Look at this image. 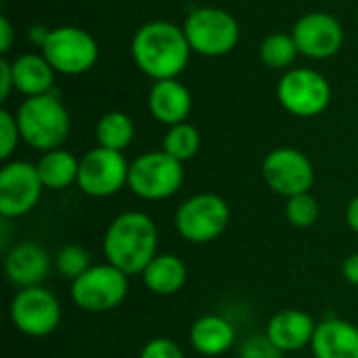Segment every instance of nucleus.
I'll return each mask as SVG.
<instances>
[{
  "mask_svg": "<svg viewBox=\"0 0 358 358\" xmlns=\"http://www.w3.org/2000/svg\"><path fill=\"white\" fill-rule=\"evenodd\" d=\"M294 42L304 57L329 59L344 42V31L340 21L329 13H308L294 25Z\"/></svg>",
  "mask_w": 358,
  "mask_h": 358,
  "instance_id": "nucleus-14",
  "label": "nucleus"
},
{
  "mask_svg": "<svg viewBox=\"0 0 358 358\" xmlns=\"http://www.w3.org/2000/svg\"><path fill=\"white\" fill-rule=\"evenodd\" d=\"M141 358H185L180 346L166 338H155L145 344Z\"/></svg>",
  "mask_w": 358,
  "mask_h": 358,
  "instance_id": "nucleus-30",
  "label": "nucleus"
},
{
  "mask_svg": "<svg viewBox=\"0 0 358 358\" xmlns=\"http://www.w3.org/2000/svg\"><path fill=\"white\" fill-rule=\"evenodd\" d=\"M191 344L199 355L206 357L224 355L235 344V327L218 315H206L193 323Z\"/></svg>",
  "mask_w": 358,
  "mask_h": 358,
  "instance_id": "nucleus-19",
  "label": "nucleus"
},
{
  "mask_svg": "<svg viewBox=\"0 0 358 358\" xmlns=\"http://www.w3.org/2000/svg\"><path fill=\"white\" fill-rule=\"evenodd\" d=\"M182 164L170 157L166 151H151L138 155L130 164L128 187L130 191L149 201L172 197L182 185Z\"/></svg>",
  "mask_w": 358,
  "mask_h": 358,
  "instance_id": "nucleus-4",
  "label": "nucleus"
},
{
  "mask_svg": "<svg viewBox=\"0 0 358 358\" xmlns=\"http://www.w3.org/2000/svg\"><path fill=\"white\" fill-rule=\"evenodd\" d=\"M346 222H348V227L358 233V195L348 203V208H346Z\"/></svg>",
  "mask_w": 358,
  "mask_h": 358,
  "instance_id": "nucleus-34",
  "label": "nucleus"
},
{
  "mask_svg": "<svg viewBox=\"0 0 358 358\" xmlns=\"http://www.w3.org/2000/svg\"><path fill=\"white\" fill-rule=\"evenodd\" d=\"M285 214L294 227L308 229L319 220V201L310 193H300V195L287 197Z\"/></svg>",
  "mask_w": 358,
  "mask_h": 358,
  "instance_id": "nucleus-26",
  "label": "nucleus"
},
{
  "mask_svg": "<svg viewBox=\"0 0 358 358\" xmlns=\"http://www.w3.org/2000/svg\"><path fill=\"white\" fill-rule=\"evenodd\" d=\"M134 138V124L132 120L122 111L105 113L96 124V141L99 147L122 151L126 149Z\"/></svg>",
  "mask_w": 358,
  "mask_h": 358,
  "instance_id": "nucleus-23",
  "label": "nucleus"
},
{
  "mask_svg": "<svg viewBox=\"0 0 358 358\" xmlns=\"http://www.w3.org/2000/svg\"><path fill=\"white\" fill-rule=\"evenodd\" d=\"M310 348L315 358H358V327L342 319H327L317 325Z\"/></svg>",
  "mask_w": 358,
  "mask_h": 358,
  "instance_id": "nucleus-17",
  "label": "nucleus"
},
{
  "mask_svg": "<svg viewBox=\"0 0 358 358\" xmlns=\"http://www.w3.org/2000/svg\"><path fill=\"white\" fill-rule=\"evenodd\" d=\"M10 88H15L13 65L6 59H0V101H6Z\"/></svg>",
  "mask_w": 358,
  "mask_h": 358,
  "instance_id": "nucleus-31",
  "label": "nucleus"
},
{
  "mask_svg": "<svg viewBox=\"0 0 358 358\" xmlns=\"http://www.w3.org/2000/svg\"><path fill=\"white\" fill-rule=\"evenodd\" d=\"M182 29L191 50L206 57H222L231 52L239 40V25L235 17L214 6L193 10Z\"/></svg>",
  "mask_w": 358,
  "mask_h": 358,
  "instance_id": "nucleus-7",
  "label": "nucleus"
},
{
  "mask_svg": "<svg viewBox=\"0 0 358 358\" xmlns=\"http://www.w3.org/2000/svg\"><path fill=\"white\" fill-rule=\"evenodd\" d=\"M38 168L29 162H8L0 170V214L19 218L31 212L42 195Z\"/></svg>",
  "mask_w": 358,
  "mask_h": 358,
  "instance_id": "nucleus-12",
  "label": "nucleus"
},
{
  "mask_svg": "<svg viewBox=\"0 0 358 358\" xmlns=\"http://www.w3.org/2000/svg\"><path fill=\"white\" fill-rule=\"evenodd\" d=\"M19 138H21V132L17 126V117L10 115L6 109H2L0 111V159L6 162L13 155Z\"/></svg>",
  "mask_w": 358,
  "mask_h": 358,
  "instance_id": "nucleus-28",
  "label": "nucleus"
},
{
  "mask_svg": "<svg viewBox=\"0 0 358 358\" xmlns=\"http://www.w3.org/2000/svg\"><path fill=\"white\" fill-rule=\"evenodd\" d=\"M277 99L292 115L315 117L327 109L331 88L329 82L315 69H292L281 78Z\"/></svg>",
  "mask_w": 358,
  "mask_h": 358,
  "instance_id": "nucleus-9",
  "label": "nucleus"
},
{
  "mask_svg": "<svg viewBox=\"0 0 358 358\" xmlns=\"http://www.w3.org/2000/svg\"><path fill=\"white\" fill-rule=\"evenodd\" d=\"M151 115L168 126L182 124L191 111V92L174 80H157L149 92Z\"/></svg>",
  "mask_w": 358,
  "mask_h": 358,
  "instance_id": "nucleus-18",
  "label": "nucleus"
},
{
  "mask_svg": "<svg viewBox=\"0 0 358 358\" xmlns=\"http://www.w3.org/2000/svg\"><path fill=\"white\" fill-rule=\"evenodd\" d=\"M36 168H38L42 185L46 189L59 191V189H65V187L78 182L80 162L63 149H52L40 157Z\"/></svg>",
  "mask_w": 358,
  "mask_h": 358,
  "instance_id": "nucleus-22",
  "label": "nucleus"
},
{
  "mask_svg": "<svg viewBox=\"0 0 358 358\" xmlns=\"http://www.w3.org/2000/svg\"><path fill=\"white\" fill-rule=\"evenodd\" d=\"M55 266L59 271L61 277L65 279H71L76 281L80 275H84L92 264H90V256L84 248H78V245H65L57 258H55Z\"/></svg>",
  "mask_w": 358,
  "mask_h": 358,
  "instance_id": "nucleus-27",
  "label": "nucleus"
},
{
  "mask_svg": "<svg viewBox=\"0 0 358 358\" xmlns=\"http://www.w3.org/2000/svg\"><path fill=\"white\" fill-rule=\"evenodd\" d=\"M231 220L227 201L214 193H199L189 197L174 216L176 231L191 243H210L224 233Z\"/></svg>",
  "mask_w": 358,
  "mask_h": 358,
  "instance_id": "nucleus-5",
  "label": "nucleus"
},
{
  "mask_svg": "<svg viewBox=\"0 0 358 358\" xmlns=\"http://www.w3.org/2000/svg\"><path fill=\"white\" fill-rule=\"evenodd\" d=\"M281 350L268 340V336H256L243 342L239 357L241 358H281Z\"/></svg>",
  "mask_w": 358,
  "mask_h": 358,
  "instance_id": "nucleus-29",
  "label": "nucleus"
},
{
  "mask_svg": "<svg viewBox=\"0 0 358 358\" xmlns=\"http://www.w3.org/2000/svg\"><path fill=\"white\" fill-rule=\"evenodd\" d=\"M189 52L185 29L168 21L145 23L132 38L134 63L155 82L174 80L187 67Z\"/></svg>",
  "mask_w": 358,
  "mask_h": 358,
  "instance_id": "nucleus-1",
  "label": "nucleus"
},
{
  "mask_svg": "<svg viewBox=\"0 0 358 358\" xmlns=\"http://www.w3.org/2000/svg\"><path fill=\"white\" fill-rule=\"evenodd\" d=\"M262 176L275 193L294 197L310 191L315 182V168L302 151L281 147L266 155L262 164Z\"/></svg>",
  "mask_w": 358,
  "mask_h": 358,
  "instance_id": "nucleus-13",
  "label": "nucleus"
},
{
  "mask_svg": "<svg viewBox=\"0 0 358 358\" xmlns=\"http://www.w3.org/2000/svg\"><path fill=\"white\" fill-rule=\"evenodd\" d=\"M342 275L348 283L358 285V254H352L346 258L344 266H342Z\"/></svg>",
  "mask_w": 358,
  "mask_h": 358,
  "instance_id": "nucleus-33",
  "label": "nucleus"
},
{
  "mask_svg": "<svg viewBox=\"0 0 358 358\" xmlns=\"http://www.w3.org/2000/svg\"><path fill=\"white\" fill-rule=\"evenodd\" d=\"M13 40H15L13 25H10V21L2 15V17H0V50L6 52V50L13 46Z\"/></svg>",
  "mask_w": 358,
  "mask_h": 358,
  "instance_id": "nucleus-32",
  "label": "nucleus"
},
{
  "mask_svg": "<svg viewBox=\"0 0 358 358\" xmlns=\"http://www.w3.org/2000/svg\"><path fill=\"white\" fill-rule=\"evenodd\" d=\"M42 57L52 65L55 71L78 76L96 63L99 46L86 29L63 25L48 31L42 44Z\"/></svg>",
  "mask_w": 358,
  "mask_h": 358,
  "instance_id": "nucleus-8",
  "label": "nucleus"
},
{
  "mask_svg": "<svg viewBox=\"0 0 358 358\" xmlns=\"http://www.w3.org/2000/svg\"><path fill=\"white\" fill-rule=\"evenodd\" d=\"M10 65H13L15 88L23 92L27 99L48 94V90L55 84V69L40 55H21Z\"/></svg>",
  "mask_w": 358,
  "mask_h": 358,
  "instance_id": "nucleus-21",
  "label": "nucleus"
},
{
  "mask_svg": "<svg viewBox=\"0 0 358 358\" xmlns=\"http://www.w3.org/2000/svg\"><path fill=\"white\" fill-rule=\"evenodd\" d=\"M130 164L122 151L96 147L80 159L78 187L90 197H111L128 185Z\"/></svg>",
  "mask_w": 358,
  "mask_h": 358,
  "instance_id": "nucleus-10",
  "label": "nucleus"
},
{
  "mask_svg": "<svg viewBox=\"0 0 358 358\" xmlns=\"http://www.w3.org/2000/svg\"><path fill=\"white\" fill-rule=\"evenodd\" d=\"M103 252L109 264L122 273L143 275L149 262L157 256L155 222L143 212H124L107 229Z\"/></svg>",
  "mask_w": 358,
  "mask_h": 358,
  "instance_id": "nucleus-2",
  "label": "nucleus"
},
{
  "mask_svg": "<svg viewBox=\"0 0 358 358\" xmlns=\"http://www.w3.org/2000/svg\"><path fill=\"white\" fill-rule=\"evenodd\" d=\"M315 331L317 323L310 315L296 308H287L271 319L266 336L281 352H296L310 346Z\"/></svg>",
  "mask_w": 358,
  "mask_h": 358,
  "instance_id": "nucleus-16",
  "label": "nucleus"
},
{
  "mask_svg": "<svg viewBox=\"0 0 358 358\" xmlns=\"http://www.w3.org/2000/svg\"><path fill=\"white\" fill-rule=\"evenodd\" d=\"M15 117H17L21 138L29 147L44 151V153L59 149L69 134L67 109L52 94L25 99Z\"/></svg>",
  "mask_w": 358,
  "mask_h": 358,
  "instance_id": "nucleus-3",
  "label": "nucleus"
},
{
  "mask_svg": "<svg viewBox=\"0 0 358 358\" xmlns=\"http://www.w3.org/2000/svg\"><path fill=\"white\" fill-rule=\"evenodd\" d=\"M298 52L300 50L294 42V36L287 34H271L260 44V59L264 65L273 69H285L296 61Z\"/></svg>",
  "mask_w": 358,
  "mask_h": 358,
  "instance_id": "nucleus-25",
  "label": "nucleus"
},
{
  "mask_svg": "<svg viewBox=\"0 0 358 358\" xmlns=\"http://www.w3.org/2000/svg\"><path fill=\"white\" fill-rule=\"evenodd\" d=\"M50 271V258L38 243H17L4 258L6 279L19 289L40 285Z\"/></svg>",
  "mask_w": 358,
  "mask_h": 358,
  "instance_id": "nucleus-15",
  "label": "nucleus"
},
{
  "mask_svg": "<svg viewBox=\"0 0 358 358\" xmlns=\"http://www.w3.org/2000/svg\"><path fill=\"white\" fill-rule=\"evenodd\" d=\"M128 294V275L113 264L90 266L71 281V300L86 313H109L117 308Z\"/></svg>",
  "mask_w": 358,
  "mask_h": 358,
  "instance_id": "nucleus-6",
  "label": "nucleus"
},
{
  "mask_svg": "<svg viewBox=\"0 0 358 358\" xmlns=\"http://www.w3.org/2000/svg\"><path fill=\"white\" fill-rule=\"evenodd\" d=\"M143 283L157 296H174L187 283V266L174 254H159L143 271Z\"/></svg>",
  "mask_w": 358,
  "mask_h": 358,
  "instance_id": "nucleus-20",
  "label": "nucleus"
},
{
  "mask_svg": "<svg viewBox=\"0 0 358 358\" xmlns=\"http://www.w3.org/2000/svg\"><path fill=\"white\" fill-rule=\"evenodd\" d=\"M199 145H201L199 130L193 124L182 122L176 126H170V130L164 136V149L162 151H166L170 157H174L182 164V162H189L191 157L197 155Z\"/></svg>",
  "mask_w": 358,
  "mask_h": 358,
  "instance_id": "nucleus-24",
  "label": "nucleus"
},
{
  "mask_svg": "<svg viewBox=\"0 0 358 358\" xmlns=\"http://www.w3.org/2000/svg\"><path fill=\"white\" fill-rule=\"evenodd\" d=\"M13 325L31 338H44L52 334L61 323V304L48 289L36 285L19 289L10 302Z\"/></svg>",
  "mask_w": 358,
  "mask_h": 358,
  "instance_id": "nucleus-11",
  "label": "nucleus"
}]
</instances>
